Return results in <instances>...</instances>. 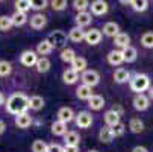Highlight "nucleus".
<instances>
[{"instance_id":"f8f14e48","label":"nucleus","mask_w":153,"mask_h":152,"mask_svg":"<svg viewBox=\"0 0 153 152\" xmlns=\"http://www.w3.org/2000/svg\"><path fill=\"white\" fill-rule=\"evenodd\" d=\"M88 106L91 108V110H94V111H99V110H102V108L105 106V99L102 96H99V94H93L88 99Z\"/></svg>"},{"instance_id":"f03ea898","label":"nucleus","mask_w":153,"mask_h":152,"mask_svg":"<svg viewBox=\"0 0 153 152\" xmlns=\"http://www.w3.org/2000/svg\"><path fill=\"white\" fill-rule=\"evenodd\" d=\"M130 88H132V91H135L138 94H143V91L150 88V78L147 75L137 73L132 79H130Z\"/></svg>"},{"instance_id":"ea45409f","label":"nucleus","mask_w":153,"mask_h":152,"mask_svg":"<svg viewBox=\"0 0 153 152\" xmlns=\"http://www.w3.org/2000/svg\"><path fill=\"white\" fill-rule=\"evenodd\" d=\"M47 151V145L42 140H35L32 143V152H46Z\"/></svg>"},{"instance_id":"72a5a7b5","label":"nucleus","mask_w":153,"mask_h":152,"mask_svg":"<svg viewBox=\"0 0 153 152\" xmlns=\"http://www.w3.org/2000/svg\"><path fill=\"white\" fill-rule=\"evenodd\" d=\"M74 58H76V53H74V50H73V49L65 47V49H62V50H61V59H62L64 62L71 64Z\"/></svg>"},{"instance_id":"1a4fd4ad","label":"nucleus","mask_w":153,"mask_h":152,"mask_svg":"<svg viewBox=\"0 0 153 152\" xmlns=\"http://www.w3.org/2000/svg\"><path fill=\"white\" fill-rule=\"evenodd\" d=\"M73 119H74V113H73L71 108H68V106H62L61 110L58 111V120L65 123V125H67L68 122H71Z\"/></svg>"},{"instance_id":"dca6fc26","label":"nucleus","mask_w":153,"mask_h":152,"mask_svg":"<svg viewBox=\"0 0 153 152\" xmlns=\"http://www.w3.org/2000/svg\"><path fill=\"white\" fill-rule=\"evenodd\" d=\"M114 43H115V46L121 47V49H126L130 46V37L124 32H120L118 35L114 37Z\"/></svg>"},{"instance_id":"c85d7f7f","label":"nucleus","mask_w":153,"mask_h":152,"mask_svg":"<svg viewBox=\"0 0 153 152\" xmlns=\"http://www.w3.org/2000/svg\"><path fill=\"white\" fill-rule=\"evenodd\" d=\"M77 79H79V75H77L76 72H73L71 69L65 70V72L62 73V81H64V84H68V85H71V84H74Z\"/></svg>"},{"instance_id":"4be33fe9","label":"nucleus","mask_w":153,"mask_h":152,"mask_svg":"<svg viewBox=\"0 0 153 152\" xmlns=\"http://www.w3.org/2000/svg\"><path fill=\"white\" fill-rule=\"evenodd\" d=\"M121 53H123V59H124V62H134V61L137 59V56H138L137 49L132 47V46H129V47L123 49Z\"/></svg>"},{"instance_id":"6ab92c4d","label":"nucleus","mask_w":153,"mask_h":152,"mask_svg":"<svg viewBox=\"0 0 153 152\" xmlns=\"http://www.w3.org/2000/svg\"><path fill=\"white\" fill-rule=\"evenodd\" d=\"M76 96L82 100H88L91 96H93V90H91V87L88 85H79L77 87V90H76Z\"/></svg>"},{"instance_id":"bb28decb","label":"nucleus","mask_w":153,"mask_h":152,"mask_svg":"<svg viewBox=\"0 0 153 152\" xmlns=\"http://www.w3.org/2000/svg\"><path fill=\"white\" fill-rule=\"evenodd\" d=\"M114 79H115V82H118V84L127 82V81H130V73H129L126 69H117V70L114 72Z\"/></svg>"},{"instance_id":"a19ab883","label":"nucleus","mask_w":153,"mask_h":152,"mask_svg":"<svg viewBox=\"0 0 153 152\" xmlns=\"http://www.w3.org/2000/svg\"><path fill=\"white\" fill-rule=\"evenodd\" d=\"M47 5H49V3L46 2V0H30V9L39 11V9H44Z\"/></svg>"},{"instance_id":"f257e3e1","label":"nucleus","mask_w":153,"mask_h":152,"mask_svg":"<svg viewBox=\"0 0 153 152\" xmlns=\"http://www.w3.org/2000/svg\"><path fill=\"white\" fill-rule=\"evenodd\" d=\"M6 108L11 114H15V116L23 114L29 108V97H26L25 94L15 93L6 100Z\"/></svg>"},{"instance_id":"a211bd4d","label":"nucleus","mask_w":153,"mask_h":152,"mask_svg":"<svg viewBox=\"0 0 153 152\" xmlns=\"http://www.w3.org/2000/svg\"><path fill=\"white\" fill-rule=\"evenodd\" d=\"M71 70L76 72L77 75H79V72L83 73V72L86 70V59L82 58V56H76V58L73 59V62H71Z\"/></svg>"},{"instance_id":"0eeeda50","label":"nucleus","mask_w":153,"mask_h":152,"mask_svg":"<svg viewBox=\"0 0 153 152\" xmlns=\"http://www.w3.org/2000/svg\"><path fill=\"white\" fill-rule=\"evenodd\" d=\"M90 46H96L102 41V32L99 29H90L85 32V38H83Z\"/></svg>"},{"instance_id":"79ce46f5","label":"nucleus","mask_w":153,"mask_h":152,"mask_svg":"<svg viewBox=\"0 0 153 152\" xmlns=\"http://www.w3.org/2000/svg\"><path fill=\"white\" fill-rule=\"evenodd\" d=\"M50 5L55 11H64L67 8V0H53V2H50Z\"/></svg>"},{"instance_id":"e433bc0d","label":"nucleus","mask_w":153,"mask_h":152,"mask_svg":"<svg viewBox=\"0 0 153 152\" xmlns=\"http://www.w3.org/2000/svg\"><path fill=\"white\" fill-rule=\"evenodd\" d=\"M11 28H12L11 17H8V15H2V17H0V31L6 32V31H9Z\"/></svg>"},{"instance_id":"4c0bfd02","label":"nucleus","mask_w":153,"mask_h":152,"mask_svg":"<svg viewBox=\"0 0 153 152\" xmlns=\"http://www.w3.org/2000/svg\"><path fill=\"white\" fill-rule=\"evenodd\" d=\"M88 6H90V2H86V0H74L73 2V8L77 12H86Z\"/></svg>"},{"instance_id":"20e7f679","label":"nucleus","mask_w":153,"mask_h":152,"mask_svg":"<svg viewBox=\"0 0 153 152\" xmlns=\"http://www.w3.org/2000/svg\"><path fill=\"white\" fill-rule=\"evenodd\" d=\"M83 85H88V87H96L99 82H100V75L96 72V70H85L80 76Z\"/></svg>"},{"instance_id":"412c9836","label":"nucleus","mask_w":153,"mask_h":152,"mask_svg":"<svg viewBox=\"0 0 153 152\" xmlns=\"http://www.w3.org/2000/svg\"><path fill=\"white\" fill-rule=\"evenodd\" d=\"M99 139L102 143H111L114 140V133H112V129L109 128V126H105L100 129V133H99Z\"/></svg>"},{"instance_id":"f704fd0d","label":"nucleus","mask_w":153,"mask_h":152,"mask_svg":"<svg viewBox=\"0 0 153 152\" xmlns=\"http://www.w3.org/2000/svg\"><path fill=\"white\" fill-rule=\"evenodd\" d=\"M141 44L146 49H153V32H146L141 37Z\"/></svg>"},{"instance_id":"6e6552de","label":"nucleus","mask_w":153,"mask_h":152,"mask_svg":"<svg viewBox=\"0 0 153 152\" xmlns=\"http://www.w3.org/2000/svg\"><path fill=\"white\" fill-rule=\"evenodd\" d=\"M132 103H134V108L137 111H144V110H147L149 105H150V99L147 96H144V94H137L134 97Z\"/></svg>"},{"instance_id":"5701e85b","label":"nucleus","mask_w":153,"mask_h":152,"mask_svg":"<svg viewBox=\"0 0 153 152\" xmlns=\"http://www.w3.org/2000/svg\"><path fill=\"white\" fill-rule=\"evenodd\" d=\"M11 21H12V26H23L26 21H27V15L25 12H18L15 11L12 15H11Z\"/></svg>"},{"instance_id":"423d86ee","label":"nucleus","mask_w":153,"mask_h":152,"mask_svg":"<svg viewBox=\"0 0 153 152\" xmlns=\"http://www.w3.org/2000/svg\"><path fill=\"white\" fill-rule=\"evenodd\" d=\"M76 125L79 128H90L93 125V116L88 111H80L76 116Z\"/></svg>"},{"instance_id":"c03bdc74","label":"nucleus","mask_w":153,"mask_h":152,"mask_svg":"<svg viewBox=\"0 0 153 152\" xmlns=\"http://www.w3.org/2000/svg\"><path fill=\"white\" fill-rule=\"evenodd\" d=\"M46 152H64V148L58 143H52V145H47V151Z\"/></svg>"},{"instance_id":"393cba45","label":"nucleus","mask_w":153,"mask_h":152,"mask_svg":"<svg viewBox=\"0 0 153 152\" xmlns=\"http://www.w3.org/2000/svg\"><path fill=\"white\" fill-rule=\"evenodd\" d=\"M65 137V146H77L79 148V143H80V137L77 133L74 131H70L64 136Z\"/></svg>"},{"instance_id":"2f4dec72","label":"nucleus","mask_w":153,"mask_h":152,"mask_svg":"<svg viewBox=\"0 0 153 152\" xmlns=\"http://www.w3.org/2000/svg\"><path fill=\"white\" fill-rule=\"evenodd\" d=\"M52 133L55 136H65V134H67V125L59 122V120L53 122L52 123Z\"/></svg>"},{"instance_id":"09e8293b","label":"nucleus","mask_w":153,"mask_h":152,"mask_svg":"<svg viewBox=\"0 0 153 152\" xmlns=\"http://www.w3.org/2000/svg\"><path fill=\"white\" fill-rule=\"evenodd\" d=\"M5 129H6V125L3 120H0V134H3L5 133Z\"/></svg>"},{"instance_id":"39448f33","label":"nucleus","mask_w":153,"mask_h":152,"mask_svg":"<svg viewBox=\"0 0 153 152\" xmlns=\"http://www.w3.org/2000/svg\"><path fill=\"white\" fill-rule=\"evenodd\" d=\"M21 64L26 67H33L36 61H38V56H36V52L33 50H25L23 53H21V58H20Z\"/></svg>"},{"instance_id":"7ed1b4c3","label":"nucleus","mask_w":153,"mask_h":152,"mask_svg":"<svg viewBox=\"0 0 153 152\" xmlns=\"http://www.w3.org/2000/svg\"><path fill=\"white\" fill-rule=\"evenodd\" d=\"M47 41L52 44L53 49H65V44H67V34L64 31H53Z\"/></svg>"},{"instance_id":"a878e982","label":"nucleus","mask_w":153,"mask_h":152,"mask_svg":"<svg viewBox=\"0 0 153 152\" xmlns=\"http://www.w3.org/2000/svg\"><path fill=\"white\" fill-rule=\"evenodd\" d=\"M35 67H36V72H38V73H47V72L50 70V61H49L46 56L38 58Z\"/></svg>"},{"instance_id":"49530a36","label":"nucleus","mask_w":153,"mask_h":152,"mask_svg":"<svg viewBox=\"0 0 153 152\" xmlns=\"http://www.w3.org/2000/svg\"><path fill=\"white\" fill-rule=\"evenodd\" d=\"M64 152H79V148L77 146H65Z\"/></svg>"},{"instance_id":"aec40b11","label":"nucleus","mask_w":153,"mask_h":152,"mask_svg":"<svg viewBox=\"0 0 153 152\" xmlns=\"http://www.w3.org/2000/svg\"><path fill=\"white\" fill-rule=\"evenodd\" d=\"M108 62L111 64V66H120L121 62H124L121 50H112V52H109L108 53Z\"/></svg>"},{"instance_id":"b1692460","label":"nucleus","mask_w":153,"mask_h":152,"mask_svg":"<svg viewBox=\"0 0 153 152\" xmlns=\"http://www.w3.org/2000/svg\"><path fill=\"white\" fill-rule=\"evenodd\" d=\"M105 122H106V126L112 128V126H115L117 123H120V116H118L117 113H114L112 110H109V111L105 113Z\"/></svg>"},{"instance_id":"37998d69","label":"nucleus","mask_w":153,"mask_h":152,"mask_svg":"<svg viewBox=\"0 0 153 152\" xmlns=\"http://www.w3.org/2000/svg\"><path fill=\"white\" fill-rule=\"evenodd\" d=\"M111 129H112V133H114V137H120V136H123L124 131H126V125L120 122V123H117L115 126H112Z\"/></svg>"},{"instance_id":"2eb2a0df","label":"nucleus","mask_w":153,"mask_h":152,"mask_svg":"<svg viewBox=\"0 0 153 152\" xmlns=\"http://www.w3.org/2000/svg\"><path fill=\"white\" fill-rule=\"evenodd\" d=\"M15 125L18 126V128H29L30 125H32V117H30V114H27V113H23V114H18V116H15Z\"/></svg>"},{"instance_id":"3c124183","label":"nucleus","mask_w":153,"mask_h":152,"mask_svg":"<svg viewBox=\"0 0 153 152\" xmlns=\"http://www.w3.org/2000/svg\"><path fill=\"white\" fill-rule=\"evenodd\" d=\"M149 99L153 100V87H150V88H149Z\"/></svg>"},{"instance_id":"9b49d317","label":"nucleus","mask_w":153,"mask_h":152,"mask_svg":"<svg viewBox=\"0 0 153 152\" xmlns=\"http://www.w3.org/2000/svg\"><path fill=\"white\" fill-rule=\"evenodd\" d=\"M91 12L94 15H103L108 12V3L103 0H94L91 3Z\"/></svg>"},{"instance_id":"a18cd8bd","label":"nucleus","mask_w":153,"mask_h":152,"mask_svg":"<svg viewBox=\"0 0 153 152\" xmlns=\"http://www.w3.org/2000/svg\"><path fill=\"white\" fill-rule=\"evenodd\" d=\"M112 111H114V113H117L120 117L124 114V110H123V108H121L120 105H114V106H112Z\"/></svg>"},{"instance_id":"c756f323","label":"nucleus","mask_w":153,"mask_h":152,"mask_svg":"<svg viewBox=\"0 0 153 152\" xmlns=\"http://www.w3.org/2000/svg\"><path fill=\"white\" fill-rule=\"evenodd\" d=\"M52 50H53V47H52V44L47 40H42L41 43H38V46H36V53L38 55H49Z\"/></svg>"},{"instance_id":"de8ad7c7","label":"nucleus","mask_w":153,"mask_h":152,"mask_svg":"<svg viewBox=\"0 0 153 152\" xmlns=\"http://www.w3.org/2000/svg\"><path fill=\"white\" fill-rule=\"evenodd\" d=\"M132 152H149V149L144 148V146H135V148L132 149Z\"/></svg>"},{"instance_id":"7c9ffc66","label":"nucleus","mask_w":153,"mask_h":152,"mask_svg":"<svg viewBox=\"0 0 153 152\" xmlns=\"http://www.w3.org/2000/svg\"><path fill=\"white\" fill-rule=\"evenodd\" d=\"M42 106H44V99H42L41 96H32L29 99V108H30V110L39 111Z\"/></svg>"},{"instance_id":"f3484780","label":"nucleus","mask_w":153,"mask_h":152,"mask_svg":"<svg viewBox=\"0 0 153 152\" xmlns=\"http://www.w3.org/2000/svg\"><path fill=\"white\" fill-rule=\"evenodd\" d=\"M129 129L132 131L134 134H140L144 131V123L140 117H132L129 120Z\"/></svg>"},{"instance_id":"cd10ccee","label":"nucleus","mask_w":153,"mask_h":152,"mask_svg":"<svg viewBox=\"0 0 153 152\" xmlns=\"http://www.w3.org/2000/svg\"><path fill=\"white\" fill-rule=\"evenodd\" d=\"M68 38L71 40V41H74V43H80L83 38H85V32L80 29V28H71L70 29V32H68Z\"/></svg>"},{"instance_id":"4468645a","label":"nucleus","mask_w":153,"mask_h":152,"mask_svg":"<svg viewBox=\"0 0 153 152\" xmlns=\"http://www.w3.org/2000/svg\"><path fill=\"white\" fill-rule=\"evenodd\" d=\"M103 34L106 37H112L114 38L115 35L120 34V28H118L117 23H114V21H108V23L103 25Z\"/></svg>"},{"instance_id":"473e14b6","label":"nucleus","mask_w":153,"mask_h":152,"mask_svg":"<svg viewBox=\"0 0 153 152\" xmlns=\"http://www.w3.org/2000/svg\"><path fill=\"white\" fill-rule=\"evenodd\" d=\"M129 5L132 6V9L137 11V12H144L149 8L147 0H132V2H129Z\"/></svg>"},{"instance_id":"c9c22d12","label":"nucleus","mask_w":153,"mask_h":152,"mask_svg":"<svg viewBox=\"0 0 153 152\" xmlns=\"http://www.w3.org/2000/svg\"><path fill=\"white\" fill-rule=\"evenodd\" d=\"M15 8L18 12H25L30 9V0H17L15 2Z\"/></svg>"},{"instance_id":"9d476101","label":"nucleus","mask_w":153,"mask_h":152,"mask_svg":"<svg viewBox=\"0 0 153 152\" xmlns=\"http://www.w3.org/2000/svg\"><path fill=\"white\" fill-rule=\"evenodd\" d=\"M47 25V18L42 15V14H35V15H32L30 17V28L32 29H42Z\"/></svg>"},{"instance_id":"58836bf2","label":"nucleus","mask_w":153,"mask_h":152,"mask_svg":"<svg viewBox=\"0 0 153 152\" xmlns=\"http://www.w3.org/2000/svg\"><path fill=\"white\" fill-rule=\"evenodd\" d=\"M12 72V66L8 61H0V76H8Z\"/></svg>"},{"instance_id":"603ef678","label":"nucleus","mask_w":153,"mask_h":152,"mask_svg":"<svg viewBox=\"0 0 153 152\" xmlns=\"http://www.w3.org/2000/svg\"><path fill=\"white\" fill-rule=\"evenodd\" d=\"M88 152H99L97 149H91V151H88Z\"/></svg>"},{"instance_id":"8fccbe9b","label":"nucleus","mask_w":153,"mask_h":152,"mask_svg":"<svg viewBox=\"0 0 153 152\" xmlns=\"http://www.w3.org/2000/svg\"><path fill=\"white\" fill-rule=\"evenodd\" d=\"M3 103H5V94L0 91V105H3Z\"/></svg>"},{"instance_id":"ddd939ff","label":"nucleus","mask_w":153,"mask_h":152,"mask_svg":"<svg viewBox=\"0 0 153 152\" xmlns=\"http://www.w3.org/2000/svg\"><path fill=\"white\" fill-rule=\"evenodd\" d=\"M76 25H77V28H83V26H88L90 23H91V20H93V17H91V14L90 12H77V15H76Z\"/></svg>"}]
</instances>
